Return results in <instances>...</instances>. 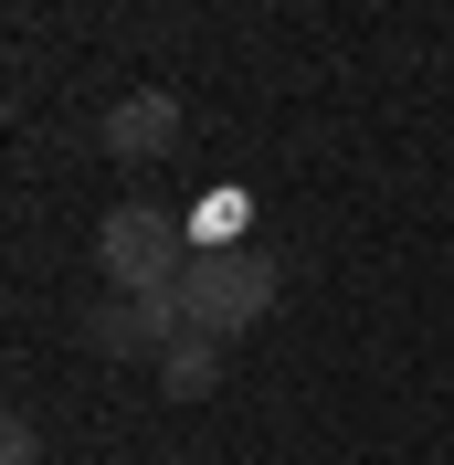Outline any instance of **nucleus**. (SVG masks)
Here are the masks:
<instances>
[{
    "label": "nucleus",
    "mask_w": 454,
    "mask_h": 465,
    "mask_svg": "<svg viewBox=\"0 0 454 465\" xmlns=\"http://www.w3.org/2000/svg\"><path fill=\"white\" fill-rule=\"evenodd\" d=\"M191 212L170 202H116L106 223H95V264H106V286L116 296H170L180 275H191Z\"/></svg>",
    "instance_id": "1"
},
{
    "label": "nucleus",
    "mask_w": 454,
    "mask_h": 465,
    "mask_svg": "<svg viewBox=\"0 0 454 465\" xmlns=\"http://www.w3.org/2000/svg\"><path fill=\"white\" fill-rule=\"evenodd\" d=\"M180 318H191V339H243V328L275 318V264L254 254V243H232V254H191V275H180Z\"/></svg>",
    "instance_id": "2"
},
{
    "label": "nucleus",
    "mask_w": 454,
    "mask_h": 465,
    "mask_svg": "<svg viewBox=\"0 0 454 465\" xmlns=\"http://www.w3.org/2000/svg\"><path fill=\"white\" fill-rule=\"evenodd\" d=\"M85 339L106 360H170V339H191V318H180V296H116L85 318Z\"/></svg>",
    "instance_id": "3"
},
{
    "label": "nucleus",
    "mask_w": 454,
    "mask_h": 465,
    "mask_svg": "<svg viewBox=\"0 0 454 465\" xmlns=\"http://www.w3.org/2000/svg\"><path fill=\"white\" fill-rule=\"evenodd\" d=\"M95 138H106V159H127V170H159V159H170V148H180V95H159V85L116 95V106H106V127H95Z\"/></svg>",
    "instance_id": "4"
},
{
    "label": "nucleus",
    "mask_w": 454,
    "mask_h": 465,
    "mask_svg": "<svg viewBox=\"0 0 454 465\" xmlns=\"http://www.w3.org/2000/svg\"><path fill=\"white\" fill-rule=\"evenodd\" d=\"M222 360H232L222 339H170V360H159V391H170V402H212V391H222Z\"/></svg>",
    "instance_id": "5"
},
{
    "label": "nucleus",
    "mask_w": 454,
    "mask_h": 465,
    "mask_svg": "<svg viewBox=\"0 0 454 465\" xmlns=\"http://www.w3.org/2000/svg\"><path fill=\"white\" fill-rule=\"evenodd\" d=\"M0 465H43V434H32V412H11V423H0Z\"/></svg>",
    "instance_id": "6"
}]
</instances>
